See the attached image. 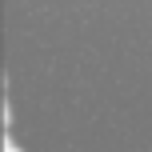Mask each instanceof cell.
Masks as SVG:
<instances>
[{
	"mask_svg": "<svg viewBox=\"0 0 152 152\" xmlns=\"http://www.w3.org/2000/svg\"><path fill=\"white\" fill-rule=\"evenodd\" d=\"M4 152H20V148H16V144H12V140H4Z\"/></svg>",
	"mask_w": 152,
	"mask_h": 152,
	"instance_id": "6da1fadb",
	"label": "cell"
}]
</instances>
